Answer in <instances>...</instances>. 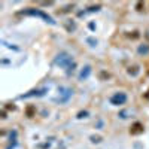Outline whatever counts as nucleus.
<instances>
[{"instance_id":"obj_3","label":"nucleus","mask_w":149,"mask_h":149,"mask_svg":"<svg viewBox=\"0 0 149 149\" xmlns=\"http://www.w3.org/2000/svg\"><path fill=\"white\" fill-rule=\"evenodd\" d=\"M112 102H113V103H124V102H125V95H124V94H116L113 98H112Z\"/></svg>"},{"instance_id":"obj_5","label":"nucleus","mask_w":149,"mask_h":149,"mask_svg":"<svg viewBox=\"0 0 149 149\" xmlns=\"http://www.w3.org/2000/svg\"><path fill=\"white\" fill-rule=\"evenodd\" d=\"M140 52H148V48H140Z\"/></svg>"},{"instance_id":"obj_2","label":"nucleus","mask_w":149,"mask_h":149,"mask_svg":"<svg viewBox=\"0 0 149 149\" xmlns=\"http://www.w3.org/2000/svg\"><path fill=\"white\" fill-rule=\"evenodd\" d=\"M60 57H61V58H58V63L63 64V66H66L67 63H70V61H72V58H70L69 55H66V54H61Z\"/></svg>"},{"instance_id":"obj_4","label":"nucleus","mask_w":149,"mask_h":149,"mask_svg":"<svg viewBox=\"0 0 149 149\" xmlns=\"http://www.w3.org/2000/svg\"><path fill=\"white\" fill-rule=\"evenodd\" d=\"M142 131H143V127L140 125V124H134L133 128H131V133H133V134H139V133H142Z\"/></svg>"},{"instance_id":"obj_1","label":"nucleus","mask_w":149,"mask_h":149,"mask_svg":"<svg viewBox=\"0 0 149 149\" xmlns=\"http://www.w3.org/2000/svg\"><path fill=\"white\" fill-rule=\"evenodd\" d=\"M27 14H30V15H37V17H42V18H45V19H46V21H49V22H54L51 17H48L46 14H43V12H40V10H27Z\"/></svg>"}]
</instances>
